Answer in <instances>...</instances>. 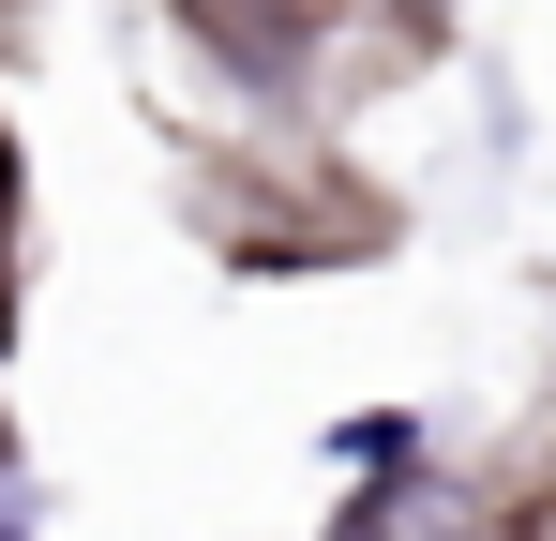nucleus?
I'll list each match as a JSON object with an SVG mask.
<instances>
[{
	"label": "nucleus",
	"instance_id": "nucleus-1",
	"mask_svg": "<svg viewBox=\"0 0 556 541\" xmlns=\"http://www.w3.org/2000/svg\"><path fill=\"white\" fill-rule=\"evenodd\" d=\"M331 451H346V466H421V422H406V406H376V422H346Z\"/></svg>",
	"mask_w": 556,
	"mask_h": 541
},
{
	"label": "nucleus",
	"instance_id": "nucleus-2",
	"mask_svg": "<svg viewBox=\"0 0 556 541\" xmlns=\"http://www.w3.org/2000/svg\"><path fill=\"white\" fill-rule=\"evenodd\" d=\"M0 270H15V151H0Z\"/></svg>",
	"mask_w": 556,
	"mask_h": 541
}]
</instances>
